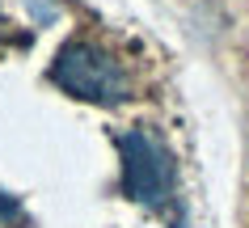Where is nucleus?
I'll list each match as a JSON object with an SVG mask.
<instances>
[{"label": "nucleus", "instance_id": "obj_1", "mask_svg": "<svg viewBox=\"0 0 249 228\" xmlns=\"http://www.w3.org/2000/svg\"><path fill=\"white\" fill-rule=\"evenodd\" d=\"M51 81L64 93L80 97V102H97V106H118L131 97V81H127L123 64L89 38H72L55 51Z\"/></svg>", "mask_w": 249, "mask_h": 228}, {"label": "nucleus", "instance_id": "obj_2", "mask_svg": "<svg viewBox=\"0 0 249 228\" xmlns=\"http://www.w3.org/2000/svg\"><path fill=\"white\" fill-rule=\"evenodd\" d=\"M118 157H123V190L127 199L152 211H165L173 203V152L165 148L152 127H131L118 135Z\"/></svg>", "mask_w": 249, "mask_h": 228}, {"label": "nucleus", "instance_id": "obj_3", "mask_svg": "<svg viewBox=\"0 0 249 228\" xmlns=\"http://www.w3.org/2000/svg\"><path fill=\"white\" fill-rule=\"evenodd\" d=\"M26 224V211H21V203L13 194H4L0 190V228H21Z\"/></svg>", "mask_w": 249, "mask_h": 228}, {"label": "nucleus", "instance_id": "obj_4", "mask_svg": "<svg viewBox=\"0 0 249 228\" xmlns=\"http://www.w3.org/2000/svg\"><path fill=\"white\" fill-rule=\"evenodd\" d=\"M4 38H9V17L0 13V42H4Z\"/></svg>", "mask_w": 249, "mask_h": 228}]
</instances>
